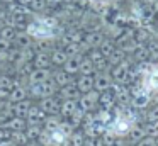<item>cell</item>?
Segmentation results:
<instances>
[{
	"instance_id": "cell-1",
	"label": "cell",
	"mask_w": 158,
	"mask_h": 146,
	"mask_svg": "<svg viewBox=\"0 0 158 146\" xmlns=\"http://www.w3.org/2000/svg\"><path fill=\"white\" fill-rule=\"evenodd\" d=\"M27 90H29V98L32 100H39V98H44L49 97V95H56L58 92V85L55 83L53 78H48V80L41 81V83H34V85H27Z\"/></svg>"
},
{
	"instance_id": "cell-2",
	"label": "cell",
	"mask_w": 158,
	"mask_h": 146,
	"mask_svg": "<svg viewBox=\"0 0 158 146\" xmlns=\"http://www.w3.org/2000/svg\"><path fill=\"white\" fill-rule=\"evenodd\" d=\"M99 95H100V92H97L95 88L82 94L78 97V107L85 112H94L99 107Z\"/></svg>"
},
{
	"instance_id": "cell-3",
	"label": "cell",
	"mask_w": 158,
	"mask_h": 146,
	"mask_svg": "<svg viewBox=\"0 0 158 146\" xmlns=\"http://www.w3.org/2000/svg\"><path fill=\"white\" fill-rule=\"evenodd\" d=\"M114 83V78L110 71H95L94 75V88L97 92H104Z\"/></svg>"
},
{
	"instance_id": "cell-4",
	"label": "cell",
	"mask_w": 158,
	"mask_h": 146,
	"mask_svg": "<svg viewBox=\"0 0 158 146\" xmlns=\"http://www.w3.org/2000/svg\"><path fill=\"white\" fill-rule=\"evenodd\" d=\"M38 105L41 107V111L44 112L46 115L48 114H58V111H60V97L58 95H49V97L39 98Z\"/></svg>"
},
{
	"instance_id": "cell-5",
	"label": "cell",
	"mask_w": 158,
	"mask_h": 146,
	"mask_svg": "<svg viewBox=\"0 0 158 146\" xmlns=\"http://www.w3.org/2000/svg\"><path fill=\"white\" fill-rule=\"evenodd\" d=\"M53 70L51 68H32V71L26 77L27 85H34V83H41V81L51 78Z\"/></svg>"
},
{
	"instance_id": "cell-6",
	"label": "cell",
	"mask_w": 158,
	"mask_h": 146,
	"mask_svg": "<svg viewBox=\"0 0 158 146\" xmlns=\"http://www.w3.org/2000/svg\"><path fill=\"white\" fill-rule=\"evenodd\" d=\"M106 39V36H104V32L100 29H95V31H87L85 34H83V43L87 44V46L92 49V48H99L100 43Z\"/></svg>"
},
{
	"instance_id": "cell-7",
	"label": "cell",
	"mask_w": 158,
	"mask_h": 146,
	"mask_svg": "<svg viewBox=\"0 0 158 146\" xmlns=\"http://www.w3.org/2000/svg\"><path fill=\"white\" fill-rule=\"evenodd\" d=\"M44 117H46V114L41 111V107L32 102V105L29 107V112L26 114L24 119H26V124H43Z\"/></svg>"
},
{
	"instance_id": "cell-8",
	"label": "cell",
	"mask_w": 158,
	"mask_h": 146,
	"mask_svg": "<svg viewBox=\"0 0 158 146\" xmlns=\"http://www.w3.org/2000/svg\"><path fill=\"white\" fill-rule=\"evenodd\" d=\"M148 132H146V127H144V124H139V122H134L133 127L129 129V132H127L126 136V141L129 143V144H136L138 141H139L141 138H144Z\"/></svg>"
},
{
	"instance_id": "cell-9",
	"label": "cell",
	"mask_w": 158,
	"mask_h": 146,
	"mask_svg": "<svg viewBox=\"0 0 158 146\" xmlns=\"http://www.w3.org/2000/svg\"><path fill=\"white\" fill-rule=\"evenodd\" d=\"M143 85L146 88V92H150V94L151 92H158V66L156 65H153V68L143 78Z\"/></svg>"
},
{
	"instance_id": "cell-10",
	"label": "cell",
	"mask_w": 158,
	"mask_h": 146,
	"mask_svg": "<svg viewBox=\"0 0 158 146\" xmlns=\"http://www.w3.org/2000/svg\"><path fill=\"white\" fill-rule=\"evenodd\" d=\"M77 109H78V100H75V98H63V100H60L58 114L61 115L63 119H68Z\"/></svg>"
},
{
	"instance_id": "cell-11",
	"label": "cell",
	"mask_w": 158,
	"mask_h": 146,
	"mask_svg": "<svg viewBox=\"0 0 158 146\" xmlns=\"http://www.w3.org/2000/svg\"><path fill=\"white\" fill-rule=\"evenodd\" d=\"M51 78L55 80V83L58 85V88L65 87V85L72 83V81H75V75H70L68 71H65L63 68H56V70H53Z\"/></svg>"
},
{
	"instance_id": "cell-12",
	"label": "cell",
	"mask_w": 158,
	"mask_h": 146,
	"mask_svg": "<svg viewBox=\"0 0 158 146\" xmlns=\"http://www.w3.org/2000/svg\"><path fill=\"white\" fill-rule=\"evenodd\" d=\"M56 95L60 97V100H63V98H75V100H78V97L82 95V92L77 88L75 81H72V83L65 85V87H60L58 92H56Z\"/></svg>"
},
{
	"instance_id": "cell-13",
	"label": "cell",
	"mask_w": 158,
	"mask_h": 146,
	"mask_svg": "<svg viewBox=\"0 0 158 146\" xmlns=\"http://www.w3.org/2000/svg\"><path fill=\"white\" fill-rule=\"evenodd\" d=\"M5 10H7L9 14H14V15H29V17L36 15L29 5H22V3H19V2L5 3Z\"/></svg>"
},
{
	"instance_id": "cell-14",
	"label": "cell",
	"mask_w": 158,
	"mask_h": 146,
	"mask_svg": "<svg viewBox=\"0 0 158 146\" xmlns=\"http://www.w3.org/2000/svg\"><path fill=\"white\" fill-rule=\"evenodd\" d=\"M0 126L9 131H22L26 127V119L24 117H17V115H12V117L5 119L4 122H0Z\"/></svg>"
},
{
	"instance_id": "cell-15",
	"label": "cell",
	"mask_w": 158,
	"mask_h": 146,
	"mask_svg": "<svg viewBox=\"0 0 158 146\" xmlns=\"http://www.w3.org/2000/svg\"><path fill=\"white\" fill-rule=\"evenodd\" d=\"M75 85L82 94L94 90V75H80L75 78Z\"/></svg>"
},
{
	"instance_id": "cell-16",
	"label": "cell",
	"mask_w": 158,
	"mask_h": 146,
	"mask_svg": "<svg viewBox=\"0 0 158 146\" xmlns=\"http://www.w3.org/2000/svg\"><path fill=\"white\" fill-rule=\"evenodd\" d=\"M14 46L15 48H31L34 46V39L31 37V34L27 32V31H17V34H15L14 37Z\"/></svg>"
},
{
	"instance_id": "cell-17",
	"label": "cell",
	"mask_w": 158,
	"mask_h": 146,
	"mask_svg": "<svg viewBox=\"0 0 158 146\" xmlns=\"http://www.w3.org/2000/svg\"><path fill=\"white\" fill-rule=\"evenodd\" d=\"M24 98H29V90H27V85H17L10 90L9 94V102H19V100H24Z\"/></svg>"
},
{
	"instance_id": "cell-18",
	"label": "cell",
	"mask_w": 158,
	"mask_h": 146,
	"mask_svg": "<svg viewBox=\"0 0 158 146\" xmlns=\"http://www.w3.org/2000/svg\"><path fill=\"white\" fill-rule=\"evenodd\" d=\"M32 65H34V68H53L51 56L44 51H36L34 58H32Z\"/></svg>"
},
{
	"instance_id": "cell-19",
	"label": "cell",
	"mask_w": 158,
	"mask_h": 146,
	"mask_svg": "<svg viewBox=\"0 0 158 146\" xmlns=\"http://www.w3.org/2000/svg\"><path fill=\"white\" fill-rule=\"evenodd\" d=\"M129 58H131L133 61H136V63L148 61L150 58H148V48H146V44H139V43H138L136 46H134V49L131 51Z\"/></svg>"
},
{
	"instance_id": "cell-20",
	"label": "cell",
	"mask_w": 158,
	"mask_h": 146,
	"mask_svg": "<svg viewBox=\"0 0 158 146\" xmlns=\"http://www.w3.org/2000/svg\"><path fill=\"white\" fill-rule=\"evenodd\" d=\"M49 56H51V65L56 66V68H61L63 65H65V61L68 60V54H66L65 49L60 48V46H56L55 49L49 53Z\"/></svg>"
},
{
	"instance_id": "cell-21",
	"label": "cell",
	"mask_w": 158,
	"mask_h": 146,
	"mask_svg": "<svg viewBox=\"0 0 158 146\" xmlns=\"http://www.w3.org/2000/svg\"><path fill=\"white\" fill-rule=\"evenodd\" d=\"M32 105V98H24V100H19L12 104V112L17 117H26V114L29 112V107Z\"/></svg>"
},
{
	"instance_id": "cell-22",
	"label": "cell",
	"mask_w": 158,
	"mask_h": 146,
	"mask_svg": "<svg viewBox=\"0 0 158 146\" xmlns=\"http://www.w3.org/2000/svg\"><path fill=\"white\" fill-rule=\"evenodd\" d=\"M61 122H63V117L60 114H48L44 117V121H43V129L51 132L55 129H58Z\"/></svg>"
},
{
	"instance_id": "cell-23",
	"label": "cell",
	"mask_w": 158,
	"mask_h": 146,
	"mask_svg": "<svg viewBox=\"0 0 158 146\" xmlns=\"http://www.w3.org/2000/svg\"><path fill=\"white\" fill-rule=\"evenodd\" d=\"M153 37H155L153 32H151L148 27H136V29H134V41L139 43V44H146L148 41H151Z\"/></svg>"
},
{
	"instance_id": "cell-24",
	"label": "cell",
	"mask_w": 158,
	"mask_h": 146,
	"mask_svg": "<svg viewBox=\"0 0 158 146\" xmlns=\"http://www.w3.org/2000/svg\"><path fill=\"white\" fill-rule=\"evenodd\" d=\"M80 60H82V56H68V60L65 61V65H63L61 68L65 71H68L70 75H78Z\"/></svg>"
},
{
	"instance_id": "cell-25",
	"label": "cell",
	"mask_w": 158,
	"mask_h": 146,
	"mask_svg": "<svg viewBox=\"0 0 158 146\" xmlns=\"http://www.w3.org/2000/svg\"><path fill=\"white\" fill-rule=\"evenodd\" d=\"M95 65H94V61L90 60L87 54H83L82 60H80V70L78 73L80 75H95Z\"/></svg>"
},
{
	"instance_id": "cell-26",
	"label": "cell",
	"mask_w": 158,
	"mask_h": 146,
	"mask_svg": "<svg viewBox=\"0 0 158 146\" xmlns=\"http://www.w3.org/2000/svg\"><path fill=\"white\" fill-rule=\"evenodd\" d=\"M127 58V54H126V51L123 49L121 46H116L114 48V51L107 56V61H109V65L110 66H114V65H117V63H121L123 60H126Z\"/></svg>"
},
{
	"instance_id": "cell-27",
	"label": "cell",
	"mask_w": 158,
	"mask_h": 146,
	"mask_svg": "<svg viewBox=\"0 0 158 146\" xmlns=\"http://www.w3.org/2000/svg\"><path fill=\"white\" fill-rule=\"evenodd\" d=\"M24 132H26L29 141H34V139H38L39 134L43 132V124H26Z\"/></svg>"
},
{
	"instance_id": "cell-28",
	"label": "cell",
	"mask_w": 158,
	"mask_h": 146,
	"mask_svg": "<svg viewBox=\"0 0 158 146\" xmlns=\"http://www.w3.org/2000/svg\"><path fill=\"white\" fill-rule=\"evenodd\" d=\"M85 138L87 136L83 134V131H82V127H77L75 131L70 134V146H83V143H85Z\"/></svg>"
},
{
	"instance_id": "cell-29",
	"label": "cell",
	"mask_w": 158,
	"mask_h": 146,
	"mask_svg": "<svg viewBox=\"0 0 158 146\" xmlns=\"http://www.w3.org/2000/svg\"><path fill=\"white\" fill-rule=\"evenodd\" d=\"M146 48H148V58H150V61L156 63V61H158V39L148 41Z\"/></svg>"
},
{
	"instance_id": "cell-30",
	"label": "cell",
	"mask_w": 158,
	"mask_h": 146,
	"mask_svg": "<svg viewBox=\"0 0 158 146\" xmlns=\"http://www.w3.org/2000/svg\"><path fill=\"white\" fill-rule=\"evenodd\" d=\"M114 48H116V43H114V39L112 37H106V39L100 43V46H99V49H100V53L104 54V56H109L110 53L114 51Z\"/></svg>"
},
{
	"instance_id": "cell-31",
	"label": "cell",
	"mask_w": 158,
	"mask_h": 146,
	"mask_svg": "<svg viewBox=\"0 0 158 146\" xmlns=\"http://www.w3.org/2000/svg\"><path fill=\"white\" fill-rule=\"evenodd\" d=\"M10 139L17 146H26L29 143L27 136H26V132H24V129H22V131H10Z\"/></svg>"
},
{
	"instance_id": "cell-32",
	"label": "cell",
	"mask_w": 158,
	"mask_h": 146,
	"mask_svg": "<svg viewBox=\"0 0 158 146\" xmlns=\"http://www.w3.org/2000/svg\"><path fill=\"white\" fill-rule=\"evenodd\" d=\"M63 49H65V53L68 54V56H83L80 43H68V44L63 46Z\"/></svg>"
},
{
	"instance_id": "cell-33",
	"label": "cell",
	"mask_w": 158,
	"mask_h": 146,
	"mask_svg": "<svg viewBox=\"0 0 158 146\" xmlns=\"http://www.w3.org/2000/svg\"><path fill=\"white\" fill-rule=\"evenodd\" d=\"M15 34H17V29H15V27H12V26H4L2 29H0V37L9 39V41H12V43H14Z\"/></svg>"
},
{
	"instance_id": "cell-34",
	"label": "cell",
	"mask_w": 158,
	"mask_h": 146,
	"mask_svg": "<svg viewBox=\"0 0 158 146\" xmlns=\"http://www.w3.org/2000/svg\"><path fill=\"white\" fill-rule=\"evenodd\" d=\"M134 146H158V136L146 134L144 138H141V139H139V141H138Z\"/></svg>"
},
{
	"instance_id": "cell-35",
	"label": "cell",
	"mask_w": 158,
	"mask_h": 146,
	"mask_svg": "<svg viewBox=\"0 0 158 146\" xmlns=\"http://www.w3.org/2000/svg\"><path fill=\"white\" fill-rule=\"evenodd\" d=\"M83 146H106L102 136H87Z\"/></svg>"
},
{
	"instance_id": "cell-36",
	"label": "cell",
	"mask_w": 158,
	"mask_h": 146,
	"mask_svg": "<svg viewBox=\"0 0 158 146\" xmlns=\"http://www.w3.org/2000/svg\"><path fill=\"white\" fill-rule=\"evenodd\" d=\"M146 121H158V104H155L153 107L148 111L146 114Z\"/></svg>"
},
{
	"instance_id": "cell-37",
	"label": "cell",
	"mask_w": 158,
	"mask_h": 146,
	"mask_svg": "<svg viewBox=\"0 0 158 146\" xmlns=\"http://www.w3.org/2000/svg\"><path fill=\"white\" fill-rule=\"evenodd\" d=\"M14 46V43L9 39H4V37H0V51H4V53H7L10 48Z\"/></svg>"
},
{
	"instance_id": "cell-38",
	"label": "cell",
	"mask_w": 158,
	"mask_h": 146,
	"mask_svg": "<svg viewBox=\"0 0 158 146\" xmlns=\"http://www.w3.org/2000/svg\"><path fill=\"white\" fill-rule=\"evenodd\" d=\"M126 144H129V143L126 141V138H116L110 143H107L106 146H126Z\"/></svg>"
},
{
	"instance_id": "cell-39",
	"label": "cell",
	"mask_w": 158,
	"mask_h": 146,
	"mask_svg": "<svg viewBox=\"0 0 158 146\" xmlns=\"http://www.w3.org/2000/svg\"><path fill=\"white\" fill-rule=\"evenodd\" d=\"M46 7H51V9H56V7H60L63 3V0H44Z\"/></svg>"
},
{
	"instance_id": "cell-40",
	"label": "cell",
	"mask_w": 158,
	"mask_h": 146,
	"mask_svg": "<svg viewBox=\"0 0 158 146\" xmlns=\"http://www.w3.org/2000/svg\"><path fill=\"white\" fill-rule=\"evenodd\" d=\"M2 139H10V131L0 126V141H2Z\"/></svg>"
},
{
	"instance_id": "cell-41",
	"label": "cell",
	"mask_w": 158,
	"mask_h": 146,
	"mask_svg": "<svg viewBox=\"0 0 158 146\" xmlns=\"http://www.w3.org/2000/svg\"><path fill=\"white\" fill-rule=\"evenodd\" d=\"M83 2H85V0H63L65 5H82Z\"/></svg>"
},
{
	"instance_id": "cell-42",
	"label": "cell",
	"mask_w": 158,
	"mask_h": 146,
	"mask_svg": "<svg viewBox=\"0 0 158 146\" xmlns=\"http://www.w3.org/2000/svg\"><path fill=\"white\" fill-rule=\"evenodd\" d=\"M0 146H17V144H15L12 139H2V141H0Z\"/></svg>"
},
{
	"instance_id": "cell-43",
	"label": "cell",
	"mask_w": 158,
	"mask_h": 146,
	"mask_svg": "<svg viewBox=\"0 0 158 146\" xmlns=\"http://www.w3.org/2000/svg\"><path fill=\"white\" fill-rule=\"evenodd\" d=\"M29 146H48L44 143H41L39 139H34V141H29Z\"/></svg>"
},
{
	"instance_id": "cell-44",
	"label": "cell",
	"mask_w": 158,
	"mask_h": 146,
	"mask_svg": "<svg viewBox=\"0 0 158 146\" xmlns=\"http://www.w3.org/2000/svg\"><path fill=\"white\" fill-rule=\"evenodd\" d=\"M7 61V53H4V51H0V65L5 63Z\"/></svg>"
},
{
	"instance_id": "cell-45",
	"label": "cell",
	"mask_w": 158,
	"mask_h": 146,
	"mask_svg": "<svg viewBox=\"0 0 158 146\" xmlns=\"http://www.w3.org/2000/svg\"><path fill=\"white\" fill-rule=\"evenodd\" d=\"M15 2H19V3H22V5H31L34 0H15Z\"/></svg>"
},
{
	"instance_id": "cell-46",
	"label": "cell",
	"mask_w": 158,
	"mask_h": 146,
	"mask_svg": "<svg viewBox=\"0 0 158 146\" xmlns=\"http://www.w3.org/2000/svg\"><path fill=\"white\" fill-rule=\"evenodd\" d=\"M90 2H95V3H102V5H106V3H109L110 0H90Z\"/></svg>"
},
{
	"instance_id": "cell-47",
	"label": "cell",
	"mask_w": 158,
	"mask_h": 146,
	"mask_svg": "<svg viewBox=\"0 0 158 146\" xmlns=\"http://www.w3.org/2000/svg\"><path fill=\"white\" fill-rule=\"evenodd\" d=\"M2 3H10V2H15V0H0Z\"/></svg>"
},
{
	"instance_id": "cell-48",
	"label": "cell",
	"mask_w": 158,
	"mask_h": 146,
	"mask_svg": "<svg viewBox=\"0 0 158 146\" xmlns=\"http://www.w3.org/2000/svg\"><path fill=\"white\" fill-rule=\"evenodd\" d=\"M2 107H4V100H0V111H2Z\"/></svg>"
},
{
	"instance_id": "cell-49",
	"label": "cell",
	"mask_w": 158,
	"mask_h": 146,
	"mask_svg": "<svg viewBox=\"0 0 158 146\" xmlns=\"http://www.w3.org/2000/svg\"><path fill=\"white\" fill-rule=\"evenodd\" d=\"M2 27H4V22H2V19H0V29H2Z\"/></svg>"
},
{
	"instance_id": "cell-50",
	"label": "cell",
	"mask_w": 158,
	"mask_h": 146,
	"mask_svg": "<svg viewBox=\"0 0 158 146\" xmlns=\"http://www.w3.org/2000/svg\"><path fill=\"white\" fill-rule=\"evenodd\" d=\"M126 146H134V144H126Z\"/></svg>"
},
{
	"instance_id": "cell-51",
	"label": "cell",
	"mask_w": 158,
	"mask_h": 146,
	"mask_svg": "<svg viewBox=\"0 0 158 146\" xmlns=\"http://www.w3.org/2000/svg\"><path fill=\"white\" fill-rule=\"evenodd\" d=\"M155 65H156V66H158V61H156V63H155Z\"/></svg>"
}]
</instances>
